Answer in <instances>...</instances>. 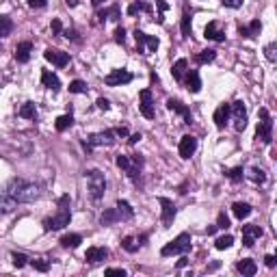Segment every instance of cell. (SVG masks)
I'll list each match as a JSON object with an SVG mask.
<instances>
[{
	"instance_id": "6da1fadb",
	"label": "cell",
	"mask_w": 277,
	"mask_h": 277,
	"mask_svg": "<svg viewBox=\"0 0 277 277\" xmlns=\"http://www.w3.org/2000/svg\"><path fill=\"white\" fill-rule=\"evenodd\" d=\"M7 193L18 204H31V202H37V199L41 197V186L35 182H26V180H22V178H15V180L9 182Z\"/></svg>"
},
{
	"instance_id": "7a4b0ae2",
	"label": "cell",
	"mask_w": 277,
	"mask_h": 277,
	"mask_svg": "<svg viewBox=\"0 0 277 277\" xmlns=\"http://www.w3.org/2000/svg\"><path fill=\"white\" fill-rule=\"evenodd\" d=\"M69 206H72L69 195H61V197H59L57 215L43 221V230L46 232H57V230H63L65 225H69V219H72V210H69Z\"/></svg>"
},
{
	"instance_id": "3957f363",
	"label": "cell",
	"mask_w": 277,
	"mask_h": 277,
	"mask_svg": "<svg viewBox=\"0 0 277 277\" xmlns=\"http://www.w3.org/2000/svg\"><path fill=\"white\" fill-rule=\"evenodd\" d=\"M87 176V186H89V195L93 202H100L104 197V191H106V178L100 169H91L85 173Z\"/></svg>"
},
{
	"instance_id": "277c9868",
	"label": "cell",
	"mask_w": 277,
	"mask_h": 277,
	"mask_svg": "<svg viewBox=\"0 0 277 277\" xmlns=\"http://www.w3.org/2000/svg\"><path fill=\"white\" fill-rule=\"evenodd\" d=\"M191 251V234H186V232H184V234H180L178 238H173L171 243H167L165 247L160 249V256H178V253H188Z\"/></svg>"
},
{
	"instance_id": "5b68a950",
	"label": "cell",
	"mask_w": 277,
	"mask_h": 277,
	"mask_svg": "<svg viewBox=\"0 0 277 277\" xmlns=\"http://www.w3.org/2000/svg\"><path fill=\"white\" fill-rule=\"evenodd\" d=\"M117 167L128 173L130 180H137L141 167H143V156L134 154V156H117Z\"/></svg>"
},
{
	"instance_id": "8992f818",
	"label": "cell",
	"mask_w": 277,
	"mask_h": 277,
	"mask_svg": "<svg viewBox=\"0 0 277 277\" xmlns=\"http://www.w3.org/2000/svg\"><path fill=\"white\" fill-rule=\"evenodd\" d=\"M258 117H260V123H258V132L256 137L262 141V143H271L273 141V119H271L267 108H260L258 111Z\"/></svg>"
},
{
	"instance_id": "52a82bcc",
	"label": "cell",
	"mask_w": 277,
	"mask_h": 277,
	"mask_svg": "<svg viewBox=\"0 0 277 277\" xmlns=\"http://www.w3.org/2000/svg\"><path fill=\"white\" fill-rule=\"evenodd\" d=\"M115 130H104V132H97V134H91L87 141H83V148L87 152H91L93 148H100V145H113L115 143Z\"/></svg>"
},
{
	"instance_id": "ba28073f",
	"label": "cell",
	"mask_w": 277,
	"mask_h": 277,
	"mask_svg": "<svg viewBox=\"0 0 277 277\" xmlns=\"http://www.w3.org/2000/svg\"><path fill=\"white\" fill-rule=\"evenodd\" d=\"M134 39H137V50L139 54H148V52H156L158 50V39L152 35H145L143 31H134Z\"/></svg>"
},
{
	"instance_id": "9c48e42d",
	"label": "cell",
	"mask_w": 277,
	"mask_h": 277,
	"mask_svg": "<svg viewBox=\"0 0 277 277\" xmlns=\"http://www.w3.org/2000/svg\"><path fill=\"white\" fill-rule=\"evenodd\" d=\"M230 115H234V128L238 132L247 128V108L241 100H236L234 104H230Z\"/></svg>"
},
{
	"instance_id": "30bf717a",
	"label": "cell",
	"mask_w": 277,
	"mask_h": 277,
	"mask_svg": "<svg viewBox=\"0 0 277 277\" xmlns=\"http://www.w3.org/2000/svg\"><path fill=\"white\" fill-rule=\"evenodd\" d=\"M132 80V74L128 69H113L108 76H104V83L108 87H122V85H128Z\"/></svg>"
},
{
	"instance_id": "8fae6325",
	"label": "cell",
	"mask_w": 277,
	"mask_h": 277,
	"mask_svg": "<svg viewBox=\"0 0 277 277\" xmlns=\"http://www.w3.org/2000/svg\"><path fill=\"white\" fill-rule=\"evenodd\" d=\"M158 204L162 206V213H160L162 227H171L173 219H176V206H173V202L167 197H158Z\"/></svg>"
},
{
	"instance_id": "7c38bea8",
	"label": "cell",
	"mask_w": 277,
	"mask_h": 277,
	"mask_svg": "<svg viewBox=\"0 0 277 277\" xmlns=\"http://www.w3.org/2000/svg\"><path fill=\"white\" fill-rule=\"evenodd\" d=\"M139 108H141V113H143V117L154 119L156 111H154V100H152V91L150 89H143L139 93Z\"/></svg>"
},
{
	"instance_id": "4fadbf2b",
	"label": "cell",
	"mask_w": 277,
	"mask_h": 277,
	"mask_svg": "<svg viewBox=\"0 0 277 277\" xmlns=\"http://www.w3.org/2000/svg\"><path fill=\"white\" fill-rule=\"evenodd\" d=\"M43 57H46V61L57 65V67H65V65L69 63V54L63 50H57V48H48V50L43 52Z\"/></svg>"
},
{
	"instance_id": "5bb4252c",
	"label": "cell",
	"mask_w": 277,
	"mask_h": 277,
	"mask_svg": "<svg viewBox=\"0 0 277 277\" xmlns=\"http://www.w3.org/2000/svg\"><path fill=\"white\" fill-rule=\"evenodd\" d=\"M195 150H197V139L191 137V134H186V137H182L180 141V148H178V152H180V156L184 160H188L191 156L195 154Z\"/></svg>"
},
{
	"instance_id": "9a60e30c",
	"label": "cell",
	"mask_w": 277,
	"mask_h": 277,
	"mask_svg": "<svg viewBox=\"0 0 277 277\" xmlns=\"http://www.w3.org/2000/svg\"><path fill=\"white\" fill-rule=\"evenodd\" d=\"M167 108L173 113H178V115L184 117V123H193V115H191V108H188L186 104H182L180 100H167Z\"/></svg>"
},
{
	"instance_id": "2e32d148",
	"label": "cell",
	"mask_w": 277,
	"mask_h": 277,
	"mask_svg": "<svg viewBox=\"0 0 277 277\" xmlns=\"http://www.w3.org/2000/svg\"><path fill=\"white\" fill-rule=\"evenodd\" d=\"M262 236V227L260 225H245L243 227V245L253 247L256 245V238Z\"/></svg>"
},
{
	"instance_id": "e0dca14e",
	"label": "cell",
	"mask_w": 277,
	"mask_h": 277,
	"mask_svg": "<svg viewBox=\"0 0 277 277\" xmlns=\"http://www.w3.org/2000/svg\"><path fill=\"white\" fill-rule=\"evenodd\" d=\"M108 258V249L104 247H89L85 253V260L89 264H97V262H104V260Z\"/></svg>"
},
{
	"instance_id": "ac0fdd59",
	"label": "cell",
	"mask_w": 277,
	"mask_h": 277,
	"mask_svg": "<svg viewBox=\"0 0 277 277\" xmlns=\"http://www.w3.org/2000/svg\"><path fill=\"white\" fill-rule=\"evenodd\" d=\"M31 52H32V43L31 41H22V43L15 46L13 57H15V61L18 63H26L31 59Z\"/></svg>"
},
{
	"instance_id": "d6986e66",
	"label": "cell",
	"mask_w": 277,
	"mask_h": 277,
	"mask_svg": "<svg viewBox=\"0 0 277 277\" xmlns=\"http://www.w3.org/2000/svg\"><path fill=\"white\" fill-rule=\"evenodd\" d=\"M41 85L46 87V89H52V91L61 89V80H59V76H54L50 69H43L41 72Z\"/></svg>"
},
{
	"instance_id": "ffe728a7",
	"label": "cell",
	"mask_w": 277,
	"mask_h": 277,
	"mask_svg": "<svg viewBox=\"0 0 277 277\" xmlns=\"http://www.w3.org/2000/svg\"><path fill=\"white\" fill-rule=\"evenodd\" d=\"M260 31H262V24H260V20H253L249 26H238V32H241V37H247V39H253V37L260 35Z\"/></svg>"
},
{
	"instance_id": "44dd1931",
	"label": "cell",
	"mask_w": 277,
	"mask_h": 277,
	"mask_svg": "<svg viewBox=\"0 0 277 277\" xmlns=\"http://www.w3.org/2000/svg\"><path fill=\"white\" fill-rule=\"evenodd\" d=\"M204 35H206V39H213V41H225V32L219 29V24H216V22H208V26H206Z\"/></svg>"
},
{
	"instance_id": "7402d4cb",
	"label": "cell",
	"mask_w": 277,
	"mask_h": 277,
	"mask_svg": "<svg viewBox=\"0 0 277 277\" xmlns=\"http://www.w3.org/2000/svg\"><path fill=\"white\" fill-rule=\"evenodd\" d=\"M236 269H238V273H243L245 277H253L258 273V264L253 262L251 258H245V260H241V262L236 264Z\"/></svg>"
},
{
	"instance_id": "603a6c76",
	"label": "cell",
	"mask_w": 277,
	"mask_h": 277,
	"mask_svg": "<svg viewBox=\"0 0 277 277\" xmlns=\"http://www.w3.org/2000/svg\"><path fill=\"white\" fill-rule=\"evenodd\" d=\"M184 83H186V89L191 91V93H199V91H202V80H199V74L195 72V69H188Z\"/></svg>"
},
{
	"instance_id": "cb8c5ba5",
	"label": "cell",
	"mask_w": 277,
	"mask_h": 277,
	"mask_svg": "<svg viewBox=\"0 0 277 277\" xmlns=\"http://www.w3.org/2000/svg\"><path fill=\"white\" fill-rule=\"evenodd\" d=\"M227 119H230V104H221L215 111V123H216V128H225Z\"/></svg>"
},
{
	"instance_id": "d4e9b609",
	"label": "cell",
	"mask_w": 277,
	"mask_h": 277,
	"mask_svg": "<svg viewBox=\"0 0 277 277\" xmlns=\"http://www.w3.org/2000/svg\"><path fill=\"white\" fill-rule=\"evenodd\" d=\"M18 208V202H15L13 197H11L9 193L0 195V215H7V213H13V210Z\"/></svg>"
},
{
	"instance_id": "484cf974",
	"label": "cell",
	"mask_w": 277,
	"mask_h": 277,
	"mask_svg": "<svg viewBox=\"0 0 277 277\" xmlns=\"http://www.w3.org/2000/svg\"><path fill=\"white\" fill-rule=\"evenodd\" d=\"M119 18H122L119 4H113V7H108V9L97 11V20H100V22H104V20H119Z\"/></svg>"
},
{
	"instance_id": "4316f807",
	"label": "cell",
	"mask_w": 277,
	"mask_h": 277,
	"mask_svg": "<svg viewBox=\"0 0 277 277\" xmlns=\"http://www.w3.org/2000/svg\"><path fill=\"white\" fill-rule=\"evenodd\" d=\"M115 221H122V216H119L117 208H108V210H104V213H102V216H100V223H102V225H113Z\"/></svg>"
},
{
	"instance_id": "83f0119b",
	"label": "cell",
	"mask_w": 277,
	"mask_h": 277,
	"mask_svg": "<svg viewBox=\"0 0 277 277\" xmlns=\"http://www.w3.org/2000/svg\"><path fill=\"white\" fill-rule=\"evenodd\" d=\"M232 213H234L236 219H247L249 215H251V206L249 204H243V202H236L234 206H232Z\"/></svg>"
},
{
	"instance_id": "f1b7e54d",
	"label": "cell",
	"mask_w": 277,
	"mask_h": 277,
	"mask_svg": "<svg viewBox=\"0 0 277 277\" xmlns=\"http://www.w3.org/2000/svg\"><path fill=\"white\" fill-rule=\"evenodd\" d=\"M186 67H188L186 59H180V61H176V63H173V67H171L173 78H176V80H184V74H186Z\"/></svg>"
},
{
	"instance_id": "f546056e",
	"label": "cell",
	"mask_w": 277,
	"mask_h": 277,
	"mask_svg": "<svg viewBox=\"0 0 277 277\" xmlns=\"http://www.w3.org/2000/svg\"><path fill=\"white\" fill-rule=\"evenodd\" d=\"M83 243V236L80 234H65L63 238H61V245L65 247V249H76Z\"/></svg>"
},
{
	"instance_id": "4dcf8cb0",
	"label": "cell",
	"mask_w": 277,
	"mask_h": 277,
	"mask_svg": "<svg viewBox=\"0 0 277 277\" xmlns=\"http://www.w3.org/2000/svg\"><path fill=\"white\" fill-rule=\"evenodd\" d=\"M117 213H119V216H122V221H128V219H132V215H134V210L130 208V204L128 202H123V199H119L117 202Z\"/></svg>"
},
{
	"instance_id": "1f68e13d",
	"label": "cell",
	"mask_w": 277,
	"mask_h": 277,
	"mask_svg": "<svg viewBox=\"0 0 277 277\" xmlns=\"http://www.w3.org/2000/svg\"><path fill=\"white\" fill-rule=\"evenodd\" d=\"M247 178L251 182H256V184H264V182H267V173L260 169V167H251V169L247 171Z\"/></svg>"
},
{
	"instance_id": "d6a6232c",
	"label": "cell",
	"mask_w": 277,
	"mask_h": 277,
	"mask_svg": "<svg viewBox=\"0 0 277 277\" xmlns=\"http://www.w3.org/2000/svg\"><path fill=\"white\" fill-rule=\"evenodd\" d=\"M13 32V20L9 15H0V37H9Z\"/></svg>"
},
{
	"instance_id": "836d02e7",
	"label": "cell",
	"mask_w": 277,
	"mask_h": 277,
	"mask_svg": "<svg viewBox=\"0 0 277 277\" xmlns=\"http://www.w3.org/2000/svg\"><path fill=\"white\" fill-rule=\"evenodd\" d=\"M137 13H152V4H148V2H132L128 7V15H137Z\"/></svg>"
},
{
	"instance_id": "e575fe53",
	"label": "cell",
	"mask_w": 277,
	"mask_h": 277,
	"mask_svg": "<svg viewBox=\"0 0 277 277\" xmlns=\"http://www.w3.org/2000/svg\"><path fill=\"white\" fill-rule=\"evenodd\" d=\"M216 59V52L215 50H204V52H199V54H195V63H199V65H206V63H213Z\"/></svg>"
},
{
	"instance_id": "d590c367",
	"label": "cell",
	"mask_w": 277,
	"mask_h": 277,
	"mask_svg": "<svg viewBox=\"0 0 277 277\" xmlns=\"http://www.w3.org/2000/svg\"><path fill=\"white\" fill-rule=\"evenodd\" d=\"M20 117H24V119H37V108H35V104H32V102H26V104H22Z\"/></svg>"
},
{
	"instance_id": "8d00e7d4",
	"label": "cell",
	"mask_w": 277,
	"mask_h": 277,
	"mask_svg": "<svg viewBox=\"0 0 277 277\" xmlns=\"http://www.w3.org/2000/svg\"><path fill=\"white\" fill-rule=\"evenodd\" d=\"M180 29H182V37H191L193 29H191V13H188V11H184V13H182Z\"/></svg>"
},
{
	"instance_id": "74e56055",
	"label": "cell",
	"mask_w": 277,
	"mask_h": 277,
	"mask_svg": "<svg viewBox=\"0 0 277 277\" xmlns=\"http://www.w3.org/2000/svg\"><path fill=\"white\" fill-rule=\"evenodd\" d=\"M72 123H74V117L72 115H61V117L57 119V123H54V126H57L59 132H63V130L72 128Z\"/></svg>"
},
{
	"instance_id": "f35d334b",
	"label": "cell",
	"mask_w": 277,
	"mask_h": 277,
	"mask_svg": "<svg viewBox=\"0 0 277 277\" xmlns=\"http://www.w3.org/2000/svg\"><path fill=\"white\" fill-rule=\"evenodd\" d=\"M232 245H234V238H232L230 234H225V236L216 238V243H215V247L219 249V251H223V249H230Z\"/></svg>"
},
{
	"instance_id": "ab89813d",
	"label": "cell",
	"mask_w": 277,
	"mask_h": 277,
	"mask_svg": "<svg viewBox=\"0 0 277 277\" xmlns=\"http://www.w3.org/2000/svg\"><path fill=\"white\" fill-rule=\"evenodd\" d=\"M31 264H32V269L39 271V273H48V271H50V262H48V260H31Z\"/></svg>"
},
{
	"instance_id": "60d3db41",
	"label": "cell",
	"mask_w": 277,
	"mask_h": 277,
	"mask_svg": "<svg viewBox=\"0 0 277 277\" xmlns=\"http://www.w3.org/2000/svg\"><path fill=\"white\" fill-rule=\"evenodd\" d=\"M122 247L123 249H126V251H130V253H134V251H139V243H134V238H130V236H126V238H123V241H122Z\"/></svg>"
},
{
	"instance_id": "b9f144b4",
	"label": "cell",
	"mask_w": 277,
	"mask_h": 277,
	"mask_svg": "<svg viewBox=\"0 0 277 277\" xmlns=\"http://www.w3.org/2000/svg\"><path fill=\"white\" fill-rule=\"evenodd\" d=\"M87 85L83 80H74V83H69V93H87Z\"/></svg>"
},
{
	"instance_id": "7bdbcfd3",
	"label": "cell",
	"mask_w": 277,
	"mask_h": 277,
	"mask_svg": "<svg viewBox=\"0 0 277 277\" xmlns=\"http://www.w3.org/2000/svg\"><path fill=\"white\" fill-rule=\"evenodd\" d=\"M11 260H13V267L15 269H22L29 264V258L24 256V253H11Z\"/></svg>"
},
{
	"instance_id": "ee69618b",
	"label": "cell",
	"mask_w": 277,
	"mask_h": 277,
	"mask_svg": "<svg viewBox=\"0 0 277 277\" xmlns=\"http://www.w3.org/2000/svg\"><path fill=\"white\" fill-rule=\"evenodd\" d=\"M243 176H245V171H243V167H236V169L227 171V178H230L232 182H241V180H243Z\"/></svg>"
},
{
	"instance_id": "f6af8a7d",
	"label": "cell",
	"mask_w": 277,
	"mask_h": 277,
	"mask_svg": "<svg viewBox=\"0 0 277 277\" xmlns=\"http://www.w3.org/2000/svg\"><path fill=\"white\" fill-rule=\"evenodd\" d=\"M156 4H158V24H162V22H165V11L169 9V4L165 2V0H156Z\"/></svg>"
},
{
	"instance_id": "bcb514c9",
	"label": "cell",
	"mask_w": 277,
	"mask_h": 277,
	"mask_svg": "<svg viewBox=\"0 0 277 277\" xmlns=\"http://www.w3.org/2000/svg\"><path fill=\"white\" fill-rule=\"evenodd\" d=\"M216 227H221V230H227V227H230V219H227L225 213H219V219H216Z\"/></svg>"
},
{
	"instance_id": "7dc6e473",
	"label": "cell",
	"mask_w": 277,
	"mask_h": 277,
	"mask_svg": "<svg viewBox=\"0 0 277 277\" xmlns=\"http://www.w3.org/2000/svg\"><path fill=\"white\" fill-rule=\"evenodd\" d=\"M104 275L106 277H126V271L123 269H106Z\"/></svg>"
},
{
	"instance_id": "c3c4849f",
	"label": "cell",
	"mask_w": 277,
	"mask_h": 277,
	"mask_svg": "<svg viewBox=\"0 0 277 277\" xmlns=\"http://www.w3.org/2000/svg\"><path fill=\"white\" fill-rule=\"evenodd\" d=\"M275 50H277V46H275V43H269V46L264 48V52H267V59H269V61H275V59H277Z\"/></svg>"
},
{
	"instance_id": "681fc988",
	"label": "cell",
	"mask_w": 277,
	"mask_h": 277,
	"mask_svg": "<svg viewBox=\"0 0 277 277\" xmlns=\"http://www.w3.org/2000/svg\"><path fill=\"white\" fill-rule=\"evenodd\" d=\"M221 4L230 7V9H238V7H243V0H221Z\"/></svg>"
},
{
	"instance_id": "f907efd6",
	"label": "cell",
	"mask_w": 277,
	"mask_h": 277,
	"mask_svg": "<svg viewBox=\"0 0 277 277\" xmlns=\"http://www.w3.org/2000/svg\"><path fill=\"white\" fill-rule=\"evenodd\" d=\"M50 29H52V35H61V32H63V26H61V20H52V24H50Z\"/></svg>"
},
{
	"instance_id": "816d5d0a",
	"label": "cell",
	"mask_w": 277,
	"mask_h": 277,
	"mask_svg": "<svg viewBox=\"0 0 277 277\" xmlns=\"http://www.w3.org/2000/svg\"><path fill=\"white\" fill-rule=\"evenodd\" d=\"M48 4V0H29V7L32 9H43Z\"/></svg>"
},
{
	"instance_id": "f5cc1de1",
	"label": "cell",
	"mask_w": 277,
	"mask_h": 277,
	"mask_svg": "<svg viewBox=\"0 0 277 277\" xmlns=\"http://www.w3.org/2000/svg\"><path fill=\"white\" fill-rule=\"evenodd\" d=\"M115 41H117V43H123V41H126V31H123L122 26H119V29L115 31Z\"/></svg>"
},
{
	"instance_id": "db71d44e",
	"label": "cell",
	"mask_w": 277,
	"mask_h": 277,
	"mask_svg": "<svg viewBox=\"0 0 277 277\" xmlns=\"http://www.w3.org/2000/svg\"><path fill=\"white\" fill-rule=\"evenodd\" d=\"M95 104H97V108H102V111H108V108H111V104H108L106 97H100V100H97Z\"/></svg>"
},
{
	"instance_id": "11a10c76",
	"label": "cell",
	"mask_w": 277,
	"mask_h": 277,
	"mask_svg": "<svg viewBox=\"0 0 277 277\" xmlns=\"http://www.w3.org/2000/svg\"><path fill=\"white\" fill-rule=\"evenodd\" d=\"M63 35H65V37H67V39H74V41H80V37H78V32H76V31H69V29H67V31H65V32H63Z\"/></svg>"
},
{
	"instance_id": "9f6ffc18",
	"label": "cell",
	"mask_w": 277,
	"mask_h": 277,
	"mask_svg": "<svg viewBox=\"0 0 277 277\" xmlns=\"http://www.w3.org/2000/svg\"><path fill=\"white\" fill-rule=\"evenodd\" d=\"M264 264H267L269 269H273L275 264H277V262H275V256H267V258H264Z\"/></svg>"
},
{
	"instance_id": "6f0895ef",
	"label": "cell",
	"mask_w": 277,
	"mask_h": 277,
	"mask_svg": "<svg viewBox=\"0 0 277 277\" xmlns=\"http://www.w3.org/2000/svg\"><path fill=\"white\" fill-rule=\"evenodd\" d=\"M115 134H117V137H128V128H126V126L115 128Z\"/></svg>"
},
{
	"instance_id": "680465c9",
	"label": "cell",
	"mask_w": 277,
	"mask_h": 277,
	"mask_svg": "<svg viewBox=\"0 0 277 277\" xmlns=\"http://www.w3.org/2000/svg\"><path fill=\"white\" fill-rule=\"evenodd\" d=\"M128 141H130V145H134V143H139V141H141V134H132V137H130Z\"/></svg>"
},
{
	"instance_id": "91938a15",
	"label": "cell",
	"mask_w": 277,
	"mask_h": 277,
	"mask_svg": "<svg viewBox=\"0 0 277 277\" xmlns=\"http://www.w3.org/2000/svg\"><path fill=\"white\" fill-rule=\"evenodd\" d=\"M65 4L67 7H78V0H65Z\"/></svg>"
},
{
	"instance_id": "94428289",
	"label": "cell",
	"mask_w": 277,
	"mask_h": 277,
	"mask_svg": "<svg viewBox=\"0 0 277 277\" xmlns=\"http://www.w3.org/2000/svg\"><path fill=\"white\" fill-rule=\"evenodd\" d=\"M186 262H188V260H186V258H182V260H180V262H178V269H182V267H186Z\"/></svg>"
},
{
	"instance_id": "6125c7cd",
	"label": "cell",
	"mask_w": 277,
	"mask_h": 277,
	"mask_svg": "<svg viewBox=\"0 0 277 277\" xmlns=\"http://www.w3.org/2000/svg\"><path fill=\"white\" fill-rule=\"evenodd\" d=\"M216 269H219V262H213V264L208 267V271H216Z\"/></svg>"
},
{
	"instance_id": "be15d7a7",
	"label": "cell",
	"mask_w": 277,
	"mask_h": 277,
	"mask_svg": "<svg viewBox=\"0 0 277 277\" xmlns=\"http://www.w3.org/2000/svg\"><path fill=\"white\" fill-rule=\"evenodd\" d=\"M102 2H104V0H91V4H93V7H100Z\"/></svg>"
}]
</instances>
